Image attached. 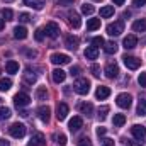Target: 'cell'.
<instances>
[{
  "instance_id": "cell-1",
  "label": "cell",
  "mask_w": 146,
  "mask_h": 146,
  "mask_svg": "<svg viewBox=\"0 0 146 146\" xmlns=\"http://www.w3.org/2000/svg\"><path fill=\"white\" fill-rule=\"evenodd\" d=\"M73 90L80 95H87L90 92V82L87 78H78L75 83H73Z\"/></svg>"
},
{
  "instance_id": "cell-2",
  "label": "cell",
  "mask_w": 146,
  "mask_h": 146,
  "mask_svg": "<svg viewBox=\"0 0 146 146\" xmlns=\"http://www.w3.org/2000/svg\"><path fill=\"white\" fill-rule=\"evenodd\" d=\"M9 133H10L12 138L21 139V138H24V134H26V126L21 124V122H14V124L9 127Z\"/></svg>"
},
{
  "instance_id": "cell-3",
  "label": "cell",
  "mask_w": 146,
  "mask_h": 146,
  "mask_svg": "<svg viewBox=\"0 0 146 146\" xmlns=\"http://www.w3.org/2000/svg\"><path fill=\"white\" fill-rule=\"evenodd\" d=\"M115 104L121 107V109H129L131 104H133V97L129 94H119L115 97Z\"/></svg>"
},
{
  "instance_id": "cell-4",
  "label": "cell",
  "mask_w": 146,
  "mask_h": 146,
  "mask_svg": "<svg viewBox=\"0 0 146 146\" xmlns=\"http://www.w3.org/2000/svg\"><path fill=\"white\" fill-rule=\"evenodd\" d=\"M122 31H124V22H122V21L110 22L109 26H107V34H109V36H119Z\"/></svg>"
},
{
  "instance_id": "cell-5",
  "label": "cell",
  "mask_w": 146,
  "mask_h": 146,
  "mask_svg": "<svg viewBox=\"0 0 146 146\" xmlns=\"http://www.w3.org/2000/svg\"><path fill=\"white\" fill-rule=\"evenodd\" d=\"M29 102H31V97H29L26 92H19V94L14 97V104H15L17 107H26V106H29Z\"/></svg>"
},
{
  "instance_id": "cell-6",
  "label": "cell",
  "mask_w": 146,
  "mask_h": 146,
  "mask_svg": "<svg viewBox=\"0 0 146 146\" xmlns=\"http://www.w3.org/2000/svg\"><path fill=\"white\" fill-rule=\"evenodd\" d=\"M44 33H46V36H48V37L56 39L58 34H60V26H58L56 22H48V24H46V27H44Z\"/></svg>"
},
{
  "instance_id": "cell-7",
  "label": "cell",
  "mask_w": 146,
  "mask_h": 146,
  "mask_svg": "<svg viewBox=\"0 0 146 146\" xmlns=\"http://www.w3.org/2000/svg\"><path fill=\"white\" fill-rule=\"evenodd\" d=\"M106 76L107 78H117V75H119V66H117V63L115 61H109L107 65H106Z\"/></svg>"
},
{
  "instance_id": "cell-8",
  "label": "cell",
  "mask_w": 146,
  "mask_h": 146,
  "mask_svg": "<svg viewBox=\"0 0 146 146\" xmlns=\"http://www.w3.org/2000/svg\"><path fill=\"white\" fill-rule=\"evenodd\" d=\"M122 60H124V65H126L129 70H138V68L141 66V60H138L136 56H127V54H126Z\"/></svg>"
},
{
  "instance_id": "cell-9",
  "label": "cell",
  "mask_w": 146,
  "mask_h": 146,
  "mask_svg": "<svg viewBox=\"0 0 146 146\" xmlns=\"http://www.w3.org/2000/svg\"><path fill=\"white\" fill-rule=\"evenodd\" d=\"M51 63H54V65H68L70 56L63 54V53H54V54H51Z\"/></svg>"
},
{
  "instance_id": "cell-10",
  "label": "cell",
  "mask_w": 146,
  "mask_h": 146,
  "mask_svg": "<svg viewBox=\"0 0 146 146\" xmlns=\"http://www.w3.org/2000/svg\"><path fill=\"white\" fill-rule=\"evenodd\" d=\"M131 134L136 138V139H145L146 138V127L145 126H139V124H134L133 127H131Z\"/></svg>"
},
{
  "instance_id": "cell-11",
  "label": "cell",
  "mask_w": 146,
  "mask_h": 146,
  "mask_svg": "<svg viewBox=\"0 0 146 146\" xmlns=\"http://www.w3.org/2000/svg\"><path fill=\"white\" fill-rule=\"evenodd\" d=\"M68 127H70V131H72V133L80 131V129L83 127V119H82L80 115H75L73 119H70V122H68Z\"/></svg>"
},
{
  "instance_id": "cell-12",
  "label": "cell",
  "mask_w": 146,
  "mask_h": 146,
  "mask_svg": "<svg viewBox=\"0 0 146 146\" xmlns=\"http://www.w3.org/2000/svg\"><path fill=\"white\" fill-rule=\"evenodd\" d=\"M44 145H46L44 134H42V133H34V134L31 136V141H29L27 146H44Z\"/></svg>"
},
{
  "instance_id": "cell-13",
  "label": "cell",
  "mask_w": 146,
  "mask_h": 146,
  "mask_svg": "<svg viewBox=\"0 0 146 146\" xmlns=\"http://www.w3.org/2000/svg\"><path fill=\"white\" fill-rule=\"evenodd\" d=\"M68 112H70V107L65 102L58 104V107H56V117H58V121H65L66 115H68Z\"/></svg>"
},
{
  "instance_id": "cell-14",
  "label": "cell",
  "mask_w": 146,
  "mask_h": 146,
  "mask_svg": "<svg viewBox=\"0 0 146 146\" xmlns=\"http://www.w3.org/2000/svg\"><path fill=\"white\" fill-rule=\"evenodd\" d=\"M37 117H39L42 122H48L49 117H51V109H49L48 106H41V107L37 109Z\"/></svg>"
},
{
  "instance_id": "cell-15",
  "label": "cell",
  "mask_w": 146,
  "mask_h": 146,
  "mask_svg": "<svg viewBox=\"0 0 146 146\" xmlns=\"http://www.w3.org/2000/svg\"><path fill=\"white\" fill-rule=\"evenodd\" d=\"M78 44H80V41H78V37L76 36H66L65 37V46L68 48V49H72V51H76L78 49Z\"/></svg>"
},
{
  "instance_id": "cell-16",
  "label": "cell",
  "mask_w": 146,
  "mask_h": 146,
  "mask_svg": "<svg viewBox=\"0 0 146 146\" xmlns=\"http://www.w3.org/2000/svg\"><path fill=\"white\" fill-rule=\"evenodd\" d=\"M122 46H124L126 49H133V48H136V46H138V37L134 36V34L126 36L124 37V41H122Z\"/></svg>"
},
{
  "instance_id": "cell-17",
  "label": "cell",
  "mask_w": 146,
  "mask_h": 146,
  "mask_svg": "<svg viewBox=\"0 0 146 146\" xmlns=\"http://www.w3.org/2000/svg\"><path fill=\"white\" fill-rule=\"evenodd\" d=\"M68 24L75 27V29H78L80 26H82V21H80V15L73 10V12H68Z\"/></svg>"
},
{
  "instance_id": "cell-18",
  "label": "cell",
  "mask_w": 146,
  "mask_h": 146,
  "mask_svg": "<svg viewBox=\"0 0 146 146\" xmlns=\"http://www.w3.org/2000/svg\"><path fill=\"white\" fill-rule=\"evenodd\" d=\"M53 82L54 83H61V82H65V78H66V72H63L61 68H56V70H53Z\"/></svg>"
},
{
  "instance_id": "cell-19",
  "label": "cell",
  "mask_w": 146,
  "mask_h": 146,
  "mask_svg": "<svg viewBox=\"0 0 146 146\" xmlns=\"http://www.w3.org/2000/svg\"><path fill=\"white\" fill-rule=\"evenodd\" d=\"M109 95H110V88L109 87H102V85H100V87L95 90V97H97L99 100H104V99H107Z\"/></svg>"
},
{
  "instance_id": "cell-20",
  "label": "cell",
  "mask_w": 146,
  "mask_h": 146,
  "mask_svg": "<svg viewBox=\"0 0 146 146\" xmlns=\"http://www.w3.org/2000/svg\"><path fill=\"white\" fill-rule=\"evenodd\" d=\"M78 110H80L82 114H85V115H90V114L94 112V106H92L90 102H80V104H78Z\"/></svg>"
},
{
  "instance_id": "cell-21",
  "label": "cell",
  "mask_w": 146,
  "mask_h": 146,
  "mask_svg": "<svg viewBox=\"0 0 146 146\" xmlns=\"http://www.w3.org/2000/svg\"><path fill=\"white\" fill-rule=\"evenodd\" d=\"M24 5H27L34 10H41L44 7V0H24Z\"/></svg>"
},
{
  "instance_id": "cell-22",
  "label": "cell",
  "mask_w": 146,
  "mask_h": 146,
  "mask_svg": "<svg viewBox=\"0 0 146 146\" xmlns=\"http://www.w3.org/2000/svg\"><path fill=\"white\" fill-rule=\"evenodd\" d=\"M133 31H134V33H145L146 31V19H138V21H134Z\"/></svg>"
},
{
  "instance_id": "cell-23",
  "label": "cell",
  "mask_w": 146,
  "mask_h": 146,
  "mask_svg": "<svg viewBox=\"0 0 146 146\" xmlns=\"http://www.w3.org/2000/svg\"><path fill=\"white\" fill-rule=\"evenodd\" d=\"M97 56H99V49L95 46H90V48L85 49V58L87 60H97Z\"/></svg>"
},
{
  "instance_id": "cell-24",
  "label": "cell",
  "mask_w": 146,
  "mask_h": 146,
  "mask_svg": "<svg viewBox=\"0 0 146 146\" xmlns=\"http://www.w3.org/2000/svg\"><path fill=\"white\" fill-rule=\"evenodd\" d=\"M14 37H15V39H26V37H27V29L22 27V26H17V27L14 29Z\"/></svg>"
},
{
  "instance_id": "cell-25",
  "label": "cell",
  "mask_w": 146,
  "mask_h": 146,
  "mask_svg": "<svg viewBox=\"0 0 146 146\" xmlns=\"http://www.w3.org/2000/svg\"><path fill=\"white\" fill-rule=\"evenodd\" d=\"M5 70H7V73H17L19 72V63L14 61V60H9L7 65H5Z\"/></svg>"
},
{
  "instance_id": "cell-26",
  "label": "cell",
  "mask_w": 146,
  "mask_h": 146,
  "mask_svg": "<svg viewBox=\"0 0 146 146\" xmlns=\"http://www.w3.org/2000/svg\"><path fill=\"white\" fill-rule=\"evenodd\" d=\"M112 15H114V7L112 5H104L100 9V17L107 19V17H112Z\"/></svg>"
},
{
  "instance_id": "cell-27",
  "label": "cell",
  "mask_w": 146,
  "mask_h": 146,
  "mask_svg": "<svg viewBox=\"0 0 146 146\" xmlns=\"http://www.w3.org/2000/svg\"><path fill=\"white\" fill-rule=\"evenodd\" d=\"M53 141L58 143L60 146H65L66 145V136H65L63 133H54V134H53Z\"/></svg>"
},
{
  "instance_id": "cell-28",
  "label": "cell",
  "mask_w": 146,
  "mask_h": 146,
  "mask_svg": "<svg viewBox=\"0 0 146 146\" xmlns=\"http://www.w3.org/2000/svg\"><path fill=\"white\" fill-rule=\"evenodd\" d=\"M100 27V19H88L87 21V29L88 31H95Z\"/></svg>"
},
{
  "instance_id": "cell-29",
  "label": "cell",
  "mask_w": 146,
  "mask_h": 146,
  "mask_svg": "<svg viewBox=\"0 0 146 146\" xmlns=\"http://www.w3.org/2000/svg\"><path fill=\"white\" fill-rule=\"evenodd\" d=\"M114 126L115 127H121V126H124V122H126V115L124 114H114Z\"/></svg>"
},
{
  "instance_id": "cell-30",
  "label": "cell",
  "mask_w": 146,
  "mask_h": 146,
  "mask_svg": "<svg viewBox=\"0 0 146 146\" xmlns=\"http://www.w3.org/2000/svg\"><path fill=\"white\" fill-rule=\"evenodd\" d=\"M104 51H106L107 54H114V53L117 51V44H115L114 41H109V42H106V44H104Z\"/></svg>"
},
{
  "instance_id": "cell-31",
  "label": "cell",
  "mask_w": 146,
  "mask_h": 146,
  "mask_svg": "<svg viewBox=\"0 0 146 146\" xmlns=\"http://www.w3.org/2000/svg\"><path fill=\"white\" fill-rule=\"evenodd\" d=\"M12 87V80L10 78H0V92H7Z\"/></svg>"
},
{
  "instance_id": "cell-32",
  "label": "cell",
  "mask_w": 146,
  "mask_h": 146,
  "mask_svg": "<svg viewBox=\"0 0 146 146\" xmlns=\"http://www.w3.org/2000/svg\"><path fill=\"white\" fill-rule=\"evenodd\" d=\"M36 97H37V100H46V97H48V90H46V87H37Z\"/></svg>"
},
{
  "instance_id": "cell-33",
  "label": "cell",
  "mask_w": 146,
  "mask_h": 146,
  "mask_svg": "<svg viewBox=\"0 0 146 146\" xmlns=\"http://www.w3.org/2000/svg\"><path fill=\"white\" fill-rule=\"evenodd\" d=\"M138 115H146V99H141L139 104H138V109H136Z\"/></svg>"
},
{
  "instance_id": "cell-34",
  "label": "cell",
  "mask_w": 146,
  "mask_h": 146,
  "mask_svg": "<svg viewBox=\"0 0 146 146\" xmlns=\"http://www.w3.org/2000/svg\"><path fill=\"white\" fill-rule=\"evenodd\" d=\"M94 5H90V3H83L82 5V14H85V15H92L94 14Z\"/></svg>"
},
{
  "instance_id": "cell-35",
  "label": "cell",
  "mask_w": 146,
  "mask_h": 146,
  "mask_svg": "<svg viewBox=\"0 0 146 146\" xmlns=\"http://www.w3.org/2000/svg\"><path fill=\"white\" fill-rule=\"evenodd\" d=\"M107 114H109V106L99 107V119H100V121H104V119L107 117Z\"/></svg>"
},
{
  "instance_id": "cell-36",
  "label": "cell",
  "mask_w": 146,
  "mask_h": 146,
  "mask_svg": "<svg viewBox=\"0 0 146 146\" xmlns=\"http://www.w3.org/2000/svg\"><path fill=\"white\" fill-rule=\"evenodd\" d=\"M24 80H26L27 83H31V85H33V83L36 82V75H33L31 70H27V73H24Z\"/></svg>"
},
{
  "instance_id": "cell-37",
  "label": "cell",
  "mask_w": 146,
  "mask_h": 146,
  "mask_svg": "<svg viewBox=\"0 0 146 146\" xmlns=\"http://www.w3.org/2000/svg\"><path fill=\"white\" fill-rule=\"evenodd\" d=\"M9 117H10V109H7V107H0V121L9 119Z\"/></svg>"
},
{
  "instance_id": "cell-38",
  "label": "cell",
  "mask_w": 146,
  "mask_h": 146,
  "mask_svg": "<svg viewBox=\"0 0 146 146\" xmlns=\"http://www.w3.org/2000/svg\"><path fill=\"white\" fill-rule=\"evenodd\" d=\"M122 143H126V145H129V146H141L143 145V141L141 139H122Z\"/></svg>"
},
{
  "instance_id": "cell-39",
  "label": "cell",
  "mask_w": 146,
  "mask_h": 146,
  "mask_svg": "<svg viewBox=\"0 0 146 146\" xmlns=\"http://www.w3.org/2000/svg\"><path fill=\"white\" fill-rule=\"evenodd\" d=\"M92 44H94L95 48H99V46H104V44H106V41H104V37L97 36V37H94V39H92Z\"/></svg>"
},
{
  "instance_id": "cell-40",
  "label": "cell",
  "mask_w": 146,
  "mask_h": 146,
  "mask_svg": "<svg viewBox=\"0 0 146 146\" xmlns=\"http://www.w3.org/2000/svg\"><path fill=\"white\" fill-rule=\"evenodd\" d=\"M90 72H92V75H94L95 78H99V76H100V66H99V65H92V66H90Z\"/></svg>"
},
{
  "instance_id": "cell-41",
  "label": "cell",
  "mask_w": 146,
  "mask_h": 146,
  "mask_svg": "<svg viewBox=\"0 0 146 146\" xmlns=\"http://www.w3.org/2000/svg\"><path fill=\"white\" fill-rule=\"evenodd\" d=\"M14 17V12L10 9H3V21H12Z\"/></svg>"
},
{
  "instance_id": "cell-42",
  "label": "cell",
  "mask_w": 146,
  "mask_h": 146,
  "mask_svg": "<svg viewBox=\"0 0 146 146\" xmlns=\"http://www.w3.org/2000/svg\"><path fill=\"white\" fill-rule=\"evenodd\" d=\"M44 29L42 27H39V29H36V34H34V37H36V41H42L44 39Z\"/></svg>"
},
{
  "instance_id": "cell-43",
  "label": "cell",
  "mask_w": 146,
  "mask_h": 146,
  "mask_svg": "<svg viewBox=\"0 0 146 146\" xmlns=\"http://www.w3.org/2000/svg\"><path fill=\"white\" fill-rule=\"evenodd\" d=\"M78 146H92V141H90V138H80V141H78Z\"/></svg>"
},
{
  "instance_id": "cell-44",
  "label": "cell",
  "mask_w": 146,
  "mask_h": 146,
  "mask_svg": "<svg viewBox=\"0 0 146 146\" xmlns=\"http://www.w3.org/2000/svg\"><path fill=\"white\" fill-rule=\"evenodd\" d=\"M19 21H21V22H29V21H31V15L26 14V12H22V14H19Z\"/></svg>"
},
{
  "instance_id": "cell-45",
  "label": "cell",
  "mask_w": 146,
  "mask_h": 146,
  "mask_svg": "<svg viewBox=\"0 0 146 146\" xmlns=\"http://www.w3.org/2000/svg\"><path fill=\"white\" fill-rule=\"evenodd\" d=\"M138 83H139L141 87H146V73H141V75H139V78H138Z\"/></svg>"
},
{
  "instance_id": "cell-46",
  "label": "cell",
  "mask_w": 146,
  "mask_h": 146,
  "mask_svg": "<svg viewBox=\"0 0 146 146\" xmlns=\"http://www.w3.org/2000/svg\"><path fill=\"white\" fill-rule=\"evenodd\" d=\"M75 0H58V5H63V7H68V5H73Z\"/></svg>"
},
{
  "instance_id": "cell-47",
  "label": "cell",
  "mask_w": 146,
  "mask_h": 146,
  "mask_svg": "<svg viewBox=\"0 0 146 146\" xmlns=\"http://www.w3.org/2000/svg\"><path fill=\"white\" fill-rule=\"evenodd\" d=\"M100 146H114V139L106 138V139H102V145H100Z\"/></svg>"
},
{
  "instance_id": "cell-48",
  "label": "cell",
  "mask_w": 146,
  "mask_h": 146,
  "mask_svg": "<svg viewBox=\"0 0 146 146\" xmlns=\"http://www.w3.org/2000/svg\"><path fill=\"white\" fill-rule=\"evenodd\" d=\"M133 3H134V7H143V5H146V0H133Z\"/></svg>"
},
{
  "instance_id": "cell-49",
  "label": "cell",
  "mask_w": 146,
  "mask_h": 146,
  "mask_svg": "<svg viewBox=\"0 0 146 146\" xmlns=\"http://www.w3.org/2000/svg\"><path fill=\"white\" fill-rule=\"evenodd\" d=\"M106 133H107V129H106V127H97V136H99V138H100V136H104Z\"/></svg>"
},
{
  "instance_id": "cell-50",
  "label": "cell",
  "mask_w": 146,
  "mask_h": 146,
  "mask_svg": "<svg viewBox=\"0 0 146 146\" xmlns=\"http://www.w3.org/2000/svg\"><path fill=\"white\" fill-rule=\"evenodd\" d=\"M70 73H72V75H75V76H76V75H80V66H72Z\"/></svg>"
},
{
  "instance_id": "cell-51",
  "label": "cell",
  "mask_w": 146,
  "mask_h": 146,
  "mask_svg": "<svg viewBox=\"0 0 146 146\" xmlns=\"http://www.w3.org/2000/svg\"><path fill=\"white\" fill-rule=\"evenodd\" d=\"M112 2H114V5H122L126 0H112Z\"/></svg>"
},
{
  "instance_id": "cell-52",
  "label": "cell",
  "mask_w": 146,
  "mask_h": 146,
  "mask_svg": "<svg viewBox=\"0 0 146 146\" xmlns=\"http://www.w3.org/2000/svg\"><path fill=\"white\" fill-rule=\"evenodd\" d=\"M0 146H9V141L7 139H0Z\"/></svg>"
},
{
  "instance_id": "cell-53",
  "label": "cell",
  "mask_w": 146,
  "mask_h": 146,
  "mask_svg": "<svg viewBox=\"0 0 146 146\" xmlns=\"http://www.w3.org/2000/svg\"><path fill=\"white\" fill-rule=\"evenodd\" d=\"M3 27H5V21H3V19H0V31H2Z\"/></svg>"
},
{
  "instance_id": "cell-54",
  "label": "cell",
  "mask_w": 146,
  "mask_h": 146,
  "mask_svg": "<svg viewBox=\"0 0 146 146\" xmlns=\"http://www.w3.org/2000/svg\"><path fill=\"white\" fill-rule=\"evenodd\" d=\"M141 42H145V44H146V39H143V41H141Z\"/></svg>"
},
{
  "instance_id": "cell-55",
  "label": "cell",
  "mask_w": 146,
  "mask_h": 146,
  "mask_svg": "<svg viewBox=\"0 0 146 146\" xmlns=\"http://www.w3.org/2000/svg\"><path fill=\"white\" fill-rule=\"evenodd\" d=\"M5 2H12V0H5Z\"/></svg>"
}]
</instances>
